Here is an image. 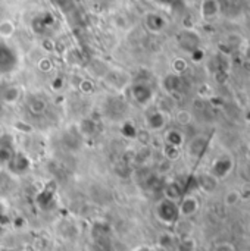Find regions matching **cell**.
Instances as JSON below:
<instances>
[{"label":"cell","mask_w":250,"mask_h":251,"mask_svg":"<svg viewBox=\"0 0 250 251\" xmlns=\"http://www.w3.org/2000/svg\"><path fill=\"white\" fill-rule=\"evenodd\" d=\"M29 109H31V112H34V113H41V112H44V109H46V101L41 100V99L34 97V99L31 100V103H29Z\"/></svg>","instance_id":"ac0fdd59"},{"label":"cell","mask_w":250,"mask_h":251,"mask_svg":"<svg viewBox=\"0 0 250 251\" xmlns=\"http://www.w3.org/2000/svg\"><path fill=\"white\" fill-rule=\"evenodd\" d=\"M164 154H165L167 160L175 162V160L180 159V156H181V149H180V147H174V146L167 144L165 149H164Z\"/></svg>","instance_id":"e0dca14e"},{"label":"cell","mask_w":250,"mask_h":251,"mask_svg":"<svg viewBox=\"0 0 250 251\" xmlns=\"http://www.w3.org/2000/svg\"><path fill=\"white\" fill-rule=\"evenodd\" d=\"M174 249H175V251H196L197 250V243L190 235H187V237H181L177 241Z\"/></svg>","instance_id":"30bf717a"},{"label":"cell","mask_w":250,"mask_h":251,"mask_svg":"<svg viewBox=\"0 0 250 251\" xmlns=\"http://www.w3.org/2000/svg\"><path fill=\"white\" fill-rule=\"evenodd\" d=\"M234 165H236L234 157L230 153H224L214 160V163L209 169V174L212 176H215L218 181H222L231 175V172L234 171Z\"/></svg>","instance_id":"7a4b0ae2"},{"label":"cell","mask_w":250,"mask_h":251,"mask_svg":"<svg viewBox=\"0 0 250 251\" xmlns=\"http://www.w3.org/2000/svg\"><path fill=\"white\" fill-rule=\"evenodd\" d=\"M175 122L180 126H189L193 122V113L187 109H180L175 113Z\"/></svg>","instance_id":"7c38bea8"},{"label":"cell","mask_w":250,"mask_h":251,"mask_svg":"<svg viewBox=\"0 0 250 251\" xmlns=\"http://www.w3.org/2000/svg\"><path fill=\"white\" fill-rule=\"evenodd\" d=\"M134 251H153L152 249H147V247H144V249H137V250Z\"/></svg>","instance_id":"ffe728a7"},{"label":"cell","mask_w":250,"mask_h":251,"mask_svg":"<svg viewBox=\"0 0 250 251\" xmlns=\"http://www.w3.org/2000/svg\"><path fill=\"white\" fill-rule=\"evenodd\" d=\"M52 60L49 59V57H43L40 62H38V69L40 71H43V72H47V71H50L52 69Z\"/></svg>","instance_id":"d6986e66"},{"label":"cell","mask_w":250,"mask_h":251,"mask_svg":"<svg viewBox=\"0 0 250 251\" xmlns=\"http://www.w3.org/2000/svg\"><path fill=\"white\" fill-rule=\"evenodd\" d=\"M181 197H183L181 188H180L175 182H172V184H168V185H167V188H165V199H168V200H171V201L178 203Z\"/></svg>","instance_id":"8fae6325"},{"label":"cell","mask_w":250,"mask_h":251,"mask_svg":"<svg viewBox=\"0 0 250 251\" xmlns=\"http://www.w3.org/2000/svg\"><path fill=\"white\" fill-rule=\"evenodd\" d=\"M178 204V213H180V219H189L193 218L199 209H200V200L196 194H186L180 199Z\"/></svg>","instance_id":"3957f363"},{"label":"cell","mask_w":250,"mask_h":251,"mask_svg":"<svg viewBox=\"0 0 250 251\" xmlns=\"http://www.w3.org/2000/svg\"><path fill=\"white\" fill-rule=\"evenodd\" d=\"M208 138L206 137H202V135H199V137H194L190 143H189V146H187V151H189V154L190 156H193V157H199V156H202L203 154V151H205V149H206V146H208Z\"/></svg>","instance_id":"8992f818"},{"label":"cell","mask_w":250,"mask_h":251,"mask_svg":"<svg viewBox=\"0 0 250 251\" xmlns=\"http://www.w3.org/2000/svg\"><path fill=\"white\" fill-rule=\"evenodd\" d=\"M158 244L159 247L165 249V250H169V249H174L177 241H175V237L172 234H168V232H164L159 235V240H158Z\"/></svg>","instance_id":"9a60e30c"},{"label":"cell","mask_w":250,"mask_h":251,"mask_svg":"<svg viewBox=\"0 0 250 251\" xmlns=\"http://www.w3.org/2000/svg\"><path fill=\"white\" fill-rule=\"evenodd\" d=\"M165 143L169 144V146H174V147H183L184 143H186V137L183 134L181 129L178 128H169L167 132H165Z\"/></svg>","instance_id":"52a82bcc"},{"label":"cell","mask_w":250,"mask_h":251,"mask_svg":"<svg viewBox=\"0 0 250 251\" xmlns=\"http://www.w3.org/2000/svg\"><path fill=\"white\" fill-rule=\"evenodd\" d=\"M1 215H3V206L0 204V216H1Z\"/></svg>","instance_id":"44dd1931"},{"label":"cell","mask_w":250,"mask_h":251,"mask_svg":"<svg viewBox=\"0 0 250 251\" xmlns=\"http://www.w3.org/2000/svg\"><path fill=\"white\" fill-rule=\"evenodd\" d=\"M15 24L10 19H3L0 22V37L1 38H10L15 34Z\"/></svg>","instance_id":"5bb4252c"},{"label":"cell","mask_w":250,"mask_h":251,"mask_svg":"<svg viewBox=\"0 0 250 251\" xmlns=\"http://www.w3.org/2000/svg\"><path fill=\"white\" fill-rule=\"evenodd\" d=\"M222 12V4L221 0H202L199 6V13L200 18L205 22H212L221 16Z\"/></svg>","instance_id":"277c9868"},{"label":"cell","mask_w":250,"mask_h":251,"mask_svg":"<svg viewBox=\"0 0 250 251\" xmlns=\"http://www.w3.org/2000/svg\"><path fill=\"white\" fill-rule=\"evenodd\" d=\"M240 200H242V193L236 188L228 190L224 196V203H225V206H230V207L237 206L240 203Z\"/></svg>","instance_id":"4fadbf2b"},{"label":"cell","mask_w":250,"mask_h":251,"mask_svg":"<svg viewBox=\"0 0 250 251\" xmlns=\"http://www.w3.org/2000/svg\"><path fill=\"white\" fill-rule=\"evenodd\" d=\"M172 71H174V74L175 75H181V74H184L186 71H187V68H189V62L184 59V57H175L174 60H172Z\"/></svg>","instance_id":"2e32d148"},{"label":"cell","mask_w":250,"mask_h":251,"mask_svg":"<svg viewBox=\"0 0 250 251\" xmlns=\"http://www.w3.org/2000/svg\"><path fill=\"white\" fill-rule=\"evenodd\" d=\"M155 213H156V218L159 219V222H162L164 225H168V226L175 225L180 219L178 204L168 199H164L156 204Z\"/></svg>","instance_id":"6da1fadb"},{"label":"cell","mask_w":250,"mask_h":251,"mask_svg":"<svg viewBox=\"0 0 250 251\" xmlns=\"http://www.w3.org/2000/svg\"><path fill=\"white\" fill-rule=\"evenodd\" d=\"M146 122L152 131H164L168 125V116L162 110H153L150 115H147Z\"/></svg>","instance_id":"5b68a950"},{"label":"cell","mask_w":250,"mask_h":251,"mask_svg":"<svg viewBox=\"0 0 250 251\" xmlns=\"http://www.w3.org/2000/svg\"><path fill=\"white\" fill-rule=\"evenodd\" d=\"M3 137V129H1V126H0V138Z\"/></svg>","instance_id":"7402d4cb"},{"label":"cell","mask_w":250,"mask_h":251,"mask_svg":"<svg viewBox=\"0 0 250 251\" xmlns=\"http://www.w3.org/2000/svg\"><path fill=\"white\" fill-rule=\"evenodd\" d=\"M146 25H147V28L150 31L161 32L164 29V26H165V21L159 15H156V13H149L147 18H146Z\"/></svg>","instance_id":"9c48e42d"},{"label":"cell","mask_w":250,"mask_h":251,"mask_svg":"<svg viewBox=\"0 0 250 251\" xmlns=\"http://www.w3.org/2000/svg\"><path fill=\"white\" fill-rule=\"evenodd\" d=\"M197 181H199V187L203 190V191H206V193H211V191H214L215 188H217V184L220 182L215 176H212L209 172H205V174H202L199 178H197Z\"/></svg>","instance_id":"ba28073f"}]
</instances>
